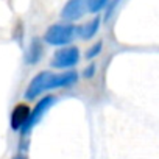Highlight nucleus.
I'll list each match as a JSON object with an SVG mask.
<instances>
[{"mask_svg": "<svg viewBox=\"0 0 159 159\" xmlns=\"http://www.w3.org/2000/svg\"><path fill=\"white\" fill-rule=\"evenodd\" d=\"M94 70H95V66L92 64V66H89V67H88V69L84 70V75H86L88 78H91V76L94 75Z\"/></svg>", "mask_w": 159, "mask_h": 159, "instance_id": "nucleus-11", "label": "nucleus"}, {"mask_svg": "<svg viewBox=\"0 0 159 159\" xmlns=\"http://www.w3.org/2000/svg\"><path fill=\"white\" fill-rule=\"evenodd\" d=\"M78 61H80V50L70 45V47L59 48L53 55L52 66L56 69H67V67H73Z\"/></svg>", "mask_w": 159, "mask_h": 159, "instance_id": "nucleus-2", "label": "nucleus"}, {"mask_svg": "<svg viewBox=\"0 0 159 159\" xmlns=\"http://www.w3.org/2000/svg\"><path fill=\"white\" fill-rule=\"evenodd\" d=\"M30 108H28V105H25V103H19V105H16L14 106V109H13V112H11V129H14V131H20L24 126H25V123L28 122V117H30Z\"/></svg>", "mask_w": 159, "mask_h": 159, "instance_id": "nucleus-6", "label": "nucleus"}, {"mask_svg": "<svg viewBox=\"0 0 159 159\" xmlns=\"http://www.w3.org/2000/svg\"><path fill=\"white\" fill-rule=\"evenodd\" d=\"M55 103V97L53 95H47V97H44V98H41L39 102H38V105L34 106V109L30 112V117H28V122L25 123V126L20 129L22 131V134H28L34 126H36V123L41 120V117L50 109V106Z\"/></svg>", "mask_w": 159, "mask_h": 159, "instance_id": "nucleus-3", "label": "nucleus"}, {"mask_svg": "<svg viewBox=\"0 0 159 159\" xmlns=\"http://www.w3.org/2000/svg\"><path fill=\"white\" fill-rule=\"evenodd\" d=\"M41 55H42V45H41V41H39V39H34V41L31 42L30 48H28L27 61H28L30 64H34V62L39 61Z\"/></svg>", "mask_w": 159, "mask_h": 159, "instance_id": "nucleus-8", "label": "nucleus"}, {"mask_svg": "<svg viewBox=\"0 0 159 159\" xmlns=\"http://www.w3.org/2000/svg\"><path fill=\"white\" fill-rule=\"evenodd\" d=\"M98 28H100V17H95L91 22H88L86 25L76 28V33H78V36L81 39H91L92 36L97 34Z\"/></svg>", "mask_w": 159, "mask_h": 159, "instance_id": "nucleus-7", "label": "nucleus"}, {"mask_svg": "<svg viewBox=\"0 0 159 159\" xmlns=\"http://www.w3.org/2000/svg\"><path fill=\"white\" fill-rule=\"evenodd\" d=\"M109 0H91L89 3V11L91 13H98L100 10H103L106 5H108Z\"/></svg>", "mask_w": 159, "mask_h": 159, "instance_id": "nucleus-9", "label": "nucleus"}, {"mask_svg": "<svg viewBox=\"0 0 159 159\" xmlns=\"http://www.w3.org/2000/svg\"><path fill=\"white\" fill-rule=\"evenodd\" d=\"M91 0H69L61 11V17L64 20H78L89 11Z\"/></svg>", "mask_w": 159, "mask_h": 159, "instance_id": "nucleus-4", "label": "nucleus"}, {"mask_svg": "<svg viewBox=\"0 0 159 159\" xmlns=\"http://www.w3.org/2000/svg\"><path fill=\"white\" fill-rule=\"evenodd\" d=\"M14 159H25V156H16Z\"/></svg>", "mask_w": 159, "mask_h": 159, "instance_id": "nucleus-12", "label": "nucleus"}, {"mask_svg": "<svg viewBox=\"0 0 159 159\" xmlns=\"http://www.w3.org/2000/svg\"><path fill=\"white\" fill-rule=\"evenodd\" d=\"M102 45H103L102 42H97L95 45H92V47H91V50L86 53V56H88V58H94V56H97V55L102 52Z\"/></svg>", "mask_w": 159, "mask_h": 159, "instance_id": "nucleus-10", "label": "nucleus"}, {"mask_svg": "<svg viewBox=\"0 0 159 159\" xmlns=\"http://www.w3.org/2000/svg\"><path fill=\"white\" fill-rule=\"evenodd\" d=\"M75 33H76V28L70 24H55L45 31L44 39L50 45L61 47V45L69 44L73 39Z\"/></svg>", "mask_w": 159, "mask_h": 159, "instance_id": "nucleus-1", "label": "nucleus"}, {"mask_svg": "<svg viewBox=\"0 0 159 159\" xmlns=\"http://www.w3.org/2000/svg\"><path fill=\"white\" fill-rule=\"evenodd\" d=\"M48 76H50V72H39L27 88V92H25V98L28 100H34L36 97H39L42 92L47 91V81H48Z\"/></svg>", "mask_w": 159, "mask_h": 159, "instance_id": "nucleus-5", "label": "nucleus"}]
</instances>
